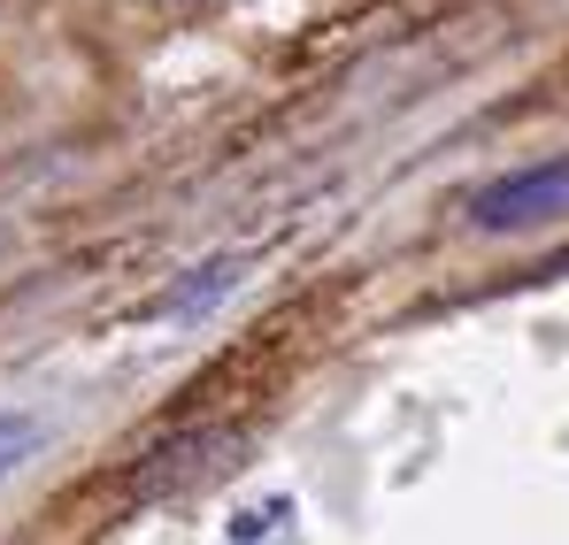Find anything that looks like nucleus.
I'll use <instances>...</instances> for the list:
<instances>
[{
  "instance_id": "nucleus-2",
  "label": "nucleus",
  "mask_w": 569,
  "mask_h": 545,
  "mask_svg": "<svg viewBox=\"0 0 569 545\" xmlns=\"http://www.w3.org/2000/svg\"><path fill=\"white\" fill-rule=\"evenodd\" d=\"M39 454V415H0V484Z\"/></svg>"
},
{
  "instance_id": "nucleus-3",
  "label": "nucleus",
  "mask_w": 569,
  "mask_h": 545,
  "mask_svg": "<svg viewBox=\"0 0 569 545\" xmlns=\"http://www.w3.org/2000/svg\"><path fill=\"white\" fill-rule=\"evenodd\" d=\"M223 284H239V262H216V276H192V284L178 292V300H170V307H208Z\"/></svg>"
},
{
  "instance_id": "nucleus-1",
  "label": "nucleus",
  "mask_w": 569,
  "mask_h": 545,
  "mask_svg": "<svg viewBox=\"0 0 569 545\" xmlns=\"http://www.w3.org/2000/svg\"><path fill=\"white\" fill-rule=\"evenodd\" d=\"M569 215V162H539L523 178H500L470 200L477 231H547Z\"/></svg>"
}]
</instances>
